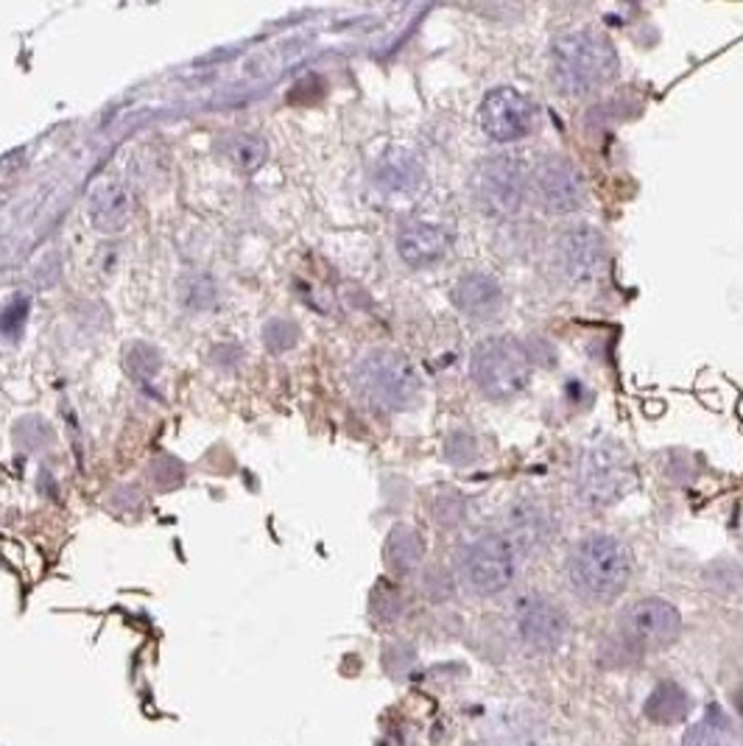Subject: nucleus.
Instances as JSON below:
<instances>
[{
    "label": "nucleus",
    "mask_w": 743,
    "mask_h": 746,
    "mask_svg": "<svg viewBox=\"0 0 743 746\" xmlns=\"http://www.w3.org/2000/svg\"><path fill=\"white\" fill-rule=\"evenodd\" d=\"M182 302L190 311H205L215 302V288L208 277H190L182 283Z\"/></svg>",
    "instance_id": "4be33fe9"
},
{
    "label": "nucleus",
    "mask_w": 743,
    "mask_h": 746,
    "mask_svg": "<svg viewBox=\"0 0 743 746\" xmlns=\"http://www.w3.org/2000/svg\"><path fill=\"white\" fill-rule=\"evenodd\" d=\"M531 190H534L540 208L550 215H570L584 208L587 201V183L582 169L565 154L545 157L531 174Z\"/></svg>",
    "instance_id": "1a4fd4ad"
},
{
    "label": "nucleus",
    "mask_w": 743,
    "mask_h": 746,
    "mask_svg": "<svg viewBox=\"0 0 743 746\" xmlns=\"http://www.w3.org/2000/svg\"><path fill=\"white\" fill-rule=\"evenodd\" d=\"M515 632L531 651H554L568 635V618L550 598L525 593L511 610Z\"/></svg>",
    "instance_id": "f8f14e48"
},
{
    "label": "nucleus",
    "mask_w": 743,
    "mask_h": 746,
    "mask_svg": "<svg viewBox=\"0 0 743 746\" xmlns=\"http://www.w3.org/2000/svg\"><path fill=\"white\" fill-rule=\"evenodd\" d=\"M554 266L570 286H590L607 266V240L593 224H573L556 235Z\"/></svg>",
    "instance_id": "6e6552de"
},
{
    "label": "nucleus",
    "mask_w": 743,
    "mask_h": 746,
    "mask_svg": "<svg viewBox=\"0 0 743 746\" xmlns=\"http://www.w3.org/2000/svg\"><path fill=\"white\" fill-rule=\"evenodd\" d=\"M618 626L629 646L652 651L677 641L679 630H682V616L666 598H640L623 610Z\"/></svg>",
    "instance_id": "9d476101"
},
{
    "label": "nucleus",
    "mask_w": 743,
    "mask_h": 746,
    "mask_svg": "<svg viewBox=\"0 0 743 746\" xmlns=\"http://www.w3.org/2000/svg\"><path fill=\"white\" fill-rule=\"evenodd\" d=\"M126 364H129V370L135 372V375H154V372L160 370V356H157V350H151V347L135 345L129 350Z\"/></svg>",
    "instance_id": "b1692460"
},
{
    "label": "nucleus",
    "mask_w": 743,
    "mask_h": 746,
    "mask_svg": "<svg viewBox=\"0 0 743 746\" xmlns=\"http://www.w3.org/2000/svg\"><path fill=\"white\" fill-rule=\"evenodd\" d=\"M632 459L615 439H593L575 461V495L584 507L607 509L627 495L632 484Z\"/></svg>",
    "instance_id": "20e7f679"
},
{
    "label": "nucleus",
    "mask_w": 743,
    "mask_h": 746,
    "mask_svg": "<svg viewBox=\"0 0 743 746\" xmlns=\"http://www.w3.org/2000/svg\"><path fill=\"white\" fill-rule=\"evenodd\" d=\"M534 372V356L518 336H490L475 345L470 358L472 383L484 397L495 402L511 400L529 386Z\"/></svg>",
    "instance_id": "7ed1b4c3"
},
{
    "label": "nucleus",
    "mask_w": 743,
    "mask_h": 746,
    "mask_svg": "<svg viewBox=\"0 0 743 746\" xmlns=\"http://www.w3.org/2000/svg\"><path fill=\"white\" fill-rule=\"evenodd\" d=\"M26 311H28V302L26 299H20V302H14L12 308H7V311L0 313V333H7V336H17L20 331H23V322H26Z\"/></svg>",
    "instance_id": "393cba45"
},
{
    "label": "nucleus",
    "mask_w": 743,
    "mask_h": 746,
    "mask_svg": "<svg viewBox=\"0 0 743 746\" xmlns=\"http://www.w3.org/2000/svg\"><path fill=\"white\" fill-rule=\"evenodd\" d=\"M550 71L559 90L568 96H587L618 73V53L604 34L573 28L554 39Z\"/></svg>",
    "instance_id": "f03ea898"
},
{
    "label": "nucleus",
    "mask_w": 743,
    "mask_h": 746,
    "mask_svg": "<svg viewBox=\"0 0 743 746\" xmlns=\"http://www.w3.org/2000/svg\"><path fill=\"white\" fill-rule=\"evenodd\" d=\"M226 160L240 171H255L269 154V146H265L263 137L258 135H238L233 140H226L224 146Z\"/></svg>",
    "instance_id": "aec40b11"
},
{
    "label": "nucleus",
    "mask_w": 743,
    "mask_h": 746,
    "mask_svg": "<svg viewBox=\"0 0 743 746\" xmlns=\"http://www.w3.org/2000/svg\"><path fill=\"white\" fill-rule=\"evenodd\" d=\"M453 302L467 319L490 322L504 311V288L492 274L467 272L453 286Z\"/></svg>",
    "instance_id": "2eb2a0df"
},
{
    "label": "nucleus",
    "mask_w": 743,
    "mask_h": 746,
    "mask_svg": "<svg viewBox=\"0 0 743 746\" xmlns=\"http://www.w3.org/2000/svg\"><path fill=\"white\" fill-rule=\"evenodd\" d=\"M87 210H90V221L98 233H121L129 224L132 199L121 183L104 179L92 188Z\"/></svg>",
    "instance_id": "dca6fc26"
},
{
    "label": "nucleus",
    "mask_w": 743,
    "mask_h": 746,
    "mask_svg": "<svg viewBox=\"0 0 743 746\" xmlns=\"http://www.w3.org/2000/svg\"><path fill=\"white\" fill-rule=\"evenodd\" d=\"M568 579L584 601L609 604L627 590L632 579V554L612 534H587L570 551Z\"/></svg>",
    "instance_id": "f257e3e1"
},
{
    "label": "nucleus",
    "mask_w": 743,
    "mask_h": 746,
    "mask_svg": "<svg viewBox=\"0 0 743 746\" xmlns=\"http://www.w3.org/2000/svg\"><path fill=\"white\" fill-rule=\"evenodd\" d=\"M447 249H450V233L433 221H408L397 233V254L411 269H428L439 263Z\"/></svg>",
    "instance_id": "4468645a"
},
{
    "label": "nucleus",
    "mask_w": 743,
    "mask_h": 746,
    "mask_svg": "<svg viewBox=\"0 0 743 746\" xmlns=\"http://www.w3.org/2000/svg\"><path fill=\"white\" fill-rule=\"evenodd\" d=\"M472 199L492 219H511L523 210L531 190V174L518 154L498 151L484 157L470 179Z\"/></svg>",
    "instance_id": "39448f33"
},
{
    "label": "nucleus",
    "mask_w": 743,
    "mask_h": 746,
    "mask_svg": "<svg viewBox=\"0 0 743 746\" xmlns=\"http://www.w3.org/2000/svg\"><path fill=\"white\" fill-rule=\"evenodd\" d=\"M425 557V543H422L420 532L411 526H397L392 529L386 539V559L392 564V571L397 573H411L422 564Z\"/></svg>",
    "instance_id": "a211bd4d"
},
{
    "label": "nucleus",
    "mask_w": 743,
    "mask_h": 746,
    "mask_svg": "<svg viewBox=\"0 0 743 746\" xmlns=\"http://www.w3.org/2000/svg\"><path fill=\"white\" fill-rule=\"evenodd\" d=\"M297 338H299L297 325L288 322V319H272V322L263 327V341L272 347L274 352H283V350H288V347H294L297 345Z\"/></svg>",
    "instance_id": "5701e85b"
},
{
    "label": "nucleus",
    "mask_w": 743,
    "mask_h": 746,
    "mask_svg": "<svg viewBox=\"0 0 743 746\" xmlns=\"http://www.w3.org/2000/svg\"><path fill=\"white\" fill-rule=\"evenodd\" d=\"M431 512H433V518L439 520L442 526H459L467 512L465 495H461L456 487L436 489L431 498Z\"/></svg>",
    "instance_id": "412c9836"
},
{
    "label": "nucleus",
    "mask_w": 743,
    "mask_h": 746,
    "mask_svg": "<svg viewBox=\"0 0 743 746\" xmlns=\"http://www.w3.org/2000/svg\"><path fill=\"white\" fill-rule=\"evenodd\" d=\"M688 713V699L685 694L673 685V682H662L657 691L652 694L646 705L648 719L659 721V724H673V721L685 719Z\"/></svg>",
    "instance_id": "6ab92c4d"
},
{
    "label": "nucleus",
    "mask_w": 743,
    "mask_h": 746,
    "mask_svg": "<svg viewBox=\"0 0 743 746\" xmlns=\"http://www.w3.org/2000/svg\"><path fill=\"white\" fill-rule=\"evenodd\" d=\"M356 386L372 406L388 411L408 409L420 395L417 372L392 350L367 352L356 366Z\"/></svg>",
    "instance_id": "0eeeda50"
},
{
    "label": "nucleus",
    "mask_w": 743,
    "mask_h": 746,
    "mask_svg": "<svg viewBox=\"0 0 743 746\" xmlns=\"http://www.w3.org/2000/svg\"><path fill=\"white\" fill-rule=\"evenodd\" d=\"M556 520L543 500L520 498L506 512V534L518 554H540L554 543Z\"/></svg>",
    "instance_id": "ddd939ff"
},
{
    "label": "nucleus",
    "mask_w": 743,
    "mask_h": 746,
    "mask_svg": "<svg viewBox=\"0 0 743 746\" xmlns=\"http://www.w3.org/2000/svg\"><path fill=\"white\" fill-rule=\"evenodd\" d=\"M735 708H738V713L743 716V688L735 694Z\"/></svg>",
    "instance_id": "a878e982"
},
{
    "label": "nucleus",
    "mask_w": 743,
    "mask_h": 746,
    "mask_svg": "<svg viewBox=\"0 0 743 746\" xmlns=\"http://www.w3.org/2000/svg\"><path fill=\"white\" fill-rule=\"evenodd\" d=\"M481 129L495 144H515L534 129V104L515 87H492L481 101Z\"/></svg>",
    "instance_id": "9b49d317"
},
{
    "label": "nucleus",
    "mask_w": 743,
    "mask_h": 746,
    "mask_svg": "<svg viewBox=\"0 0 743 746\" xmlns=\"http://www.w3.org/2000/svg\"><path fill=\"white\" fill-rule=\"evenodd\" d=\"M461 582L475 596H498L518 579V551L498 532H479L459 551Z\"/></svg>",
    "instance_id": "423d86ee"
},
{
    "label": "nucleus",
    "mask_w": 743,
    "mask_h": 746,
    "mask_svg": "<svg viewBox=\"0 0 743 746\" xmlns=\"http://www.w3.org/2000/svg\"><path fill=\"white\" fill-rule=\"evenodd\" d=\"M425 183V169L414 154L408 151H395V154L383 157L375 171V185L386 196H414Z\"/></svg>",
    "instance_id": "f3484780"
}]
</instances>
